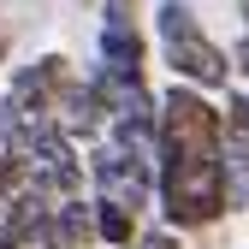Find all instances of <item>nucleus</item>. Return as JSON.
Returning a JSON list of instances; mask_svg holds the SVG:
<instances>
[{
	"label": "nucleus",
	"instance_id": "f03ea898",
	"mask_svg": "<svg viewBox=\"0 0 249 249\" xmlns=\"http://www.w3.org/2000/svg\"><path fill=\"white\" fill-rule=\"evenodd\" d=\"M220 142H226V107H213L190 83H172L160 95V154H213Z\"/></svg>",
	"mask_w": 249,
	"mask_h": 249
},
{
	"label": "nucleus",
	"instance_id": "0eeeda50",
	"mask_svg": "<svg viewBox=\"0 0 249 249\" xmlns=\"http://www.w3.org/2000/svg\"><path fill=\"white\" fill-rule=\"evenodd\" d=\"M220 172H226V213H243L249 208V148L237 137L220 142Z\"/></svg>",
	"mask_w": 249,
	"mask_h": 249
},
{
	"label": "nucleus",
	"instance_id": "ddd939ff",
	"mask_svg": "<svg viewBox=\"0 0 249 249\" xmlns=\"http://www.w3.org/2000/svg\"><path fill=\"white\" fill-rule=\"evenodd\" d=\"M0 66H6V36H0Z\"/></svg>",
	"mask_w": 249,
	"mask_h": 249
},
{
	"label": "nucleus",
	"instance_id": "1a4fd4ad",
	"mask_svg": "<svg viewBox=\"0 0 249 249\" xmlns=\"http://www.w3.org/2000/svg\"><path fill=\"white\" fill-rule=\"evenodd\" d=\"M190 30H202L190 0H154V36L160 42H178V36H190Z\"/></svg>",
	"mask_w": 249,
	"mask_h": 249
},
{
	"label": "nucleus",
	"instance_id": "6e6552de",
	"mask_svg": "<svg viewBox=\"0 0 249 249\" xmlns=\"http://www.w3.org/2000/svg\"><path fill=\"white\" fill-rule=\"evenodd\" d=\"M89 208H95V243H107V249H137V231H142L137 213H124L113 202H89Z\"/></svg>",
	"mask_w": 249,
	"mask_h": 249
},
{
	"label": "nucleus",
	"instance_id": "39448f33",
	"mask_svg": "<svg viewBox=\"0 0 249 249\" xmlns=\"http://www.w3.org/2000/svg\"><path fill=\"white\" fill-rule=\"evenodd\" d=\"M89 243H95V208H89L83 196L53 202L42 231H36V249H89Z\"/></svg>",
	"mask_w": 249,
	"mask_h": 249
},
{
	"label": "nucleus",
	"instance_id": "9d476101",
	"mask_svg": "<svg viewBox=\"0 0 249 249\" xmlns=\"http://www.w3.org/2000/svg\"><path fill=\"white\" fill-rule=\"evenodd\" d=\"M101 24H142V0H101Z\"/></svg>",
	"mask_w": 249,
	"mask_h": 249
},
{
	"label": "nucleus",
	"instance_id": "f8f14e48",
	"mask_svg": "<svg viewBox=\"0 0 249 249\" xmlns=\"http://www.w3.org/2000/svg\"><path fill=\"white\" fill-rule=\"evenodd\" d=\"M237 18H243V30H249V0H237Z\"/></svg>",
	"mask_w": 249,
	"mask_h": 249
},
{
	"label": "nucleus",
	"instance_id": "20e7f679",
	"mask_svg": "<svg viewBox=\"0 0 249 249\" xmlns=\"http://www.w3.org/2000/svg\"><path fill=\"white\" fill-rule=\"evenodd\" d=\"M101 71L119 77V83H148V36L142 24H101Z\"/></svg>",
	"mask_w": 249,
	"mask_h": 249
},
{
	"label": "nucleus",
	"instance_id": "9b49d317",
	"mask_svg": "<svg viewBox=\"0 0 249 249\" xmlns=\"http://www.w3.org/2000/svg\"><path fill=\"white\" fill-rule=\"evenodd\" d=\"M137 249H184V243H178V231L160 226V231H137Z\"/></svg>",
	"mask_w": 249,
	"mask_h": 249
},
{
	"label": "nucleus",
	"instance_id": "f257e3e1",
	"mask_svg": "<svg viewBox=\"0 0 249 249\" xmlns=\"http://www.w3.org/2000/svg\"><path fill=\"white\" fill-rule=\"evenodd\" d=\"M154 202L166 231H208L226 220V172L213 154H160L154 166Z\"/></svg>",
	"mask_w": 249,
	"mask_h": 249
},
{
	"label": "nucleus",
	"instance_id": "423d86ee",
	"mask_svg": "<svg viewBox=\"0 0 249 249\" xmlns=\"http://www.w3.org/2000/svg\"><path fill=\"white\" fill-rule=\"evenodd\" d=\"M48 208H53V202H42L36 190L12 196L6 208H0V249H36V231H42V220H48Z\"/></svg>",
	"mask_w": 249,
	"mask_h": 249
},
{
	"label": "nucleus",
	"instance_id": "7ed1b4c3",
	"mask_svg": "<svg viewBox=\"0 0 249 249\" xmlns=\"http://www.w3.org/2000/svg\"><path fill=\"white\" fill-rule=\"evenodd\" d=\"M160 66L178 77V83H190V89H226L231 83V53L202 36V30H190V36H178V42H160Z\"/></svg>",
	"mask_w": 249,
	"mask_h": 249
}]
</instances>
